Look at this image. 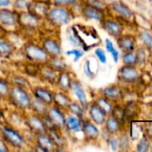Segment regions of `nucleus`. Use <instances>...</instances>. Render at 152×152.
<instances>
[{
	"instance_id": "f257e3e1",
	"label": "nucleus",
	"mask_w": 152,
	"mask_h": 152,
	"mask_svg": "<svg viewBox=\"0 0 152 152\" xmlns=\"http://www.w3.org/2000/svg\"><path fill=\"white\" fill-rule=\"evenodd\" d=\"M48 19L56 25H65L68 23L71 19L72 15L71 13L64 8H56L49 12L48 13Z\"/></svg>"
},
{
	"instance_id": "f03ea898",
	"label": "nucleus",
	"mask_w": 152,
	"mask_h": 152,
	"mask_svg": "<svg viewBox=\"0 0 152 152\" xmlns=\"http://www.w3.org/2000/svg\"><path fill=\"white\" fill-rule=\"evenodd\" d=\"M11 96H12L13 102L21 108H26L30 103V97L28 96L27 93L22 88L18 87V88L13 89L11 93Z\"/></svg>"
},
{
	"instance_id": "7ed1b4c3",
	"label": "nucleus",
	"mask_w": 152,
	"mask_h": 152,
	"mask_svg": "<svg viewBox=\"0 0 152 152\" xmlns=\"http://www.w3.org/2000/svg\"><path fill=\"white\" fill-rule=\"evenodd\" d=\"M26 54L28 56L29 59H30L31 61H44L47 60V53L46 52L36 46V45H28L26 47Z\"/></svg>"
},
{
	"instance_id": "20e7f679",
	"label": "nucleus",
	"mask_w": 152,
	"mask_h": 152,
	"mask_svg": "<svg viewBox=\"0 0 152 152\" xmlns=\"http://www.w3.org/2000/svg\"><path fill=\"white\" fill-rule=\"evenodd\" d=\"M3 134H4V137L5 138V140L13 146L22 147L24 143L22 137L17 132H15L14 130H13L11 128L4 127L3 128Z\"/></svg>"
},
{
	"instance_id": "39448f33",
	"label": "nucleus",
	"mask_w": 152,
	"mask_h": 152,
	"mask_svg": "<svg viewBox=\"0 0 152 152\" xmlns=\"http://www.w3.org/2000/svg\"><path fill=\"white\" fill-rule=\"evenodd\" d=\"M18 22L17 14L12 11L3 9L0 10V24L4 27H13Z\"/></svg>"
},
{
	"instance_id": "423d86ee",
	"label": "nucleus",
	"mask_w": 152,
	"mask_h": 152,
	"mask_svg": "<svg viewBox=\"0 0 152 152\" xmlns=\"http://www.w3.org/2000/svg\"><path fill=\"white\" fill-rule=\"evenodd\" d=\"M119 76L120 78L125 82H133L138 77V72L133 66L127 65L120 69Z\"/></svg>"
},
{
	"instance_id": "0eeeda50",
	"label": "nucleus",
	"mask_w": 152,
	"mask_h": 152,
	"mask_svg": "<svg viewBox=\"0 0 152 152\" xmlns=\"http://www.w3.org/2000/svg\"><path fill=\"white\" fill-rule=\"evenodd\" d=\"M90 114L91 118L96 124L101 125L105 122V117L107 113L98 104H94L90 107Z\"/></svg>"
},
{
	"instance_id": "6e6552de",
	"label": "nucleus",
	"mask_w": 152,
	"mask_h": 152,
	"mask_svg": "<svg viewBox=\"0 0 152 152\" xmlns=\"http://www.w3.org/2000/svg\"><path fill=\"white\" fill-rule=\"evenodd\" d=\"M72 87H73V90L76 95V97L78 98V100L80 101V103L81 105L86 109L87 106H88V103H87V98H86V94H85V92L82 88V86H81V84H79L78 82H74L73 83L72 85Z\"/></svg>"
},
{
	"instance_id": "1a4fd4ad",
	"label": "nucleus",
	"mask_w": 152,
	"mask_h": 152,
	"mask_svg": "<svg viewBox=\"0 0 152 152\" xmlns=\"http://www.w3.org/2000/svg\"><path fill=\"white\" fill-rule=\"evenodd\" d=\"M49 118L54 125L57 126H65V118L64 115L56 108H52L49 110Z\"/></svg>"
},
{
	"instance_id": "9d476101",
	"label": "nucleus",
	"mask_w": 152,
	"mask_h": 152,
	"mask_svg": "<svg viewBox=\"0 0 152 152\" xmlns=\"http://www.w3.org/2000/svg\"><path fill=\"white\" fill-rule=\"evenodd\" d=\"M35 96L43 103L49 104L53 101V96L52 94L46 89L43 88H38L35 90Z\"/></svg>"
},
{
	"instance_id": "9b49d317",
	"label": "nucleus",
	"mask_w": 152,
	"mask_h": 152,
	"mask_svg": "<svg viewBox=\"0 0 152 152\" xmlns=\"http://www.w3.org/2000/svg\"><path fill=\"white\" fill-rule=\"evenodd\" d=\"M113 8L116 12H118L124 18H125V19H131L132 18L133 14H132L131 10L126 5H125L124 4L119 3V2H116L113 4Z\"/></svg>"
},
{
	"instance_id": "f8f14e48",
	"label": "nucleus",
	"mask_w": 152,
	"mask_h": 152,
	"mask_svg": "<svg viewBox=\"0 0 152 152\" xmlns=\"http://www.w3.org/2000/svg\"><path fill=\"white\" fill-rule=\"evenodd\" d=\"M44 48L46 51L53 55H59L61 53V48L59 45L51 39H47L44 42Z\"/></svg>"
},
{
	"instance_id": "ddd939ff",
	"label": "nucleus",
	"mask_w": 152,
	"mask_h": 152,
	"mask_svg": "<svg viewBox=\"0 0 152 152\" xmlns=\"http://www.w3.org/2000/svg\"><path fill=\"white\" fill-rule=\"evenodd\" d=\"M83 131L86 134V136L90 139H95L99 136V130L98 128L92 125L91 123H89V122H86L83 124Z\"/></svg>"
},
{
	"instance_id": "4468645a",
	"label": "nucleus",
	"mask_w": 152,
	"mask_h": 152,
	"mask_svg": "<svg viewBox=\"0 0 152 152\" xmlns=\"http://www.w3.org/2000/svg\"><path fill=\"white\" fill-rule=\"evenodd\" d=\"M38 142H39V146H41L42 148H44L46 150V151L53 150L54 142L51 140V138L48 136H46L44 134H39L38 136Z\"/></svg>"
},
{
	"instance_id": "2eb2a0df",
	"label": "nucleus",
	"mask_w": 152,
	"mask_h": 152,
	"mask_svg": "<svg viewBox=\"0 0 152 152\" xmlns=\"http://www.w3.org/2000/svg\"><path fill=\"white\" fill-rule=\"evenodd\" d=\"M119 46L125 51H132L134 49V40L130 37H124L118 40Z\"/></svg>"
},
{
	"instance_id": "dca6fc26",
	"label": "nucleus",
	"mask_w": 152,
	"mask_h": 152,
	"mask_svg": "<svg viewBox=\"0 0 152 152\" xmlns=\"http://www.w3.org/2000/svg\"><path fill=\"white\" fill-rule=\"evenodd\" d=\"M84 14L89 19H93L97 20H100L102 19V13L99 9L96 7H86L84 9Z\"/></svg>"
},
{
	"instance_id": "f3484780",
	"label": "nucleus",
	"mask_w": 152,
	"mask_h": 152,
	"mask_svg": "<svg viewBox=\"0 0 152 152\" xmlns=\"http://www.w3.org/2000/svg\"><path fill=\"white\" fill-rule=\"evenodd\" d=\"M65 126L71 131H79L82 127V122L75 117H70L65 120Z\"/></svg>"
},
{
	"instance_id": "a211bd4d",
	"label": "nucleus",
	"mask_w": 152,
	"mask_h": 152,
	"mask_svg": "<svg viewBox=\"0 0 152 152\" xmlns=\"http://www.w3.org/2000/svg\"><path fill=\"white\" fill-rule=\"evenodd\" d=\"M105 28H107V30L112 34L113 36H117L121 33L122 31V28L121 26L116 22V21H112V20H108L105 22Z\"/></svg>"
},
{
	"instance_id": "6ab92c4d",
	"label": "nucleus",
	"mask_w": 152,
	"mask_h": 152,
	"mask_svg": "<svg viewBox=\"0 0 152 152\" xmlns=\"http://www.w3.org/2000/svg\"><path fill=\"white\" fill-rule=\"evenodd\" d=\"M29 125L30 127L35 130L38 133H42L45 130V125L44 122H42L40 119H39L36 117H31L29 119Z\"/></svg>"
},
{
	"instance_id": "aec40b11",
	"label": "nucleus",
	"mask_w": 152,
	"mask_h": 152,
	"mask_svg": "<svg viewBox=\"0 0 152 152\" xmlns=\"http://www.w3.org/2000/svg\"><path fill=\"white\" fill-rule=\"evenodd\" d=\"M29 7H30L31 11H32L31 13L33 15H35L36 17H40L43 14H45L47 12V6L43 4L36 3V4H33L31 6L29 5Z\"/></svg>"
},
{
	"instance_id": "412c9836",
	"label": "nucleus",
	"mask_w": 152,
	"mask_h": 152,
	"mask_svg": "<svg viewBox=\"0 0 152 152\" xmlns=\"http://www.w3.org/2000/svg\"><path fill=\"white\" fill-rule=\"evenodd\" d=\"M104 94L109 99H118L121 96V90L116 86L108 87L104 90Z\"/></svg>"
},
{
	"instance_id": "4be33fe9",
	"label": "nucleus",
	"mask_w": 152,
	"mask_h": 152,
	"mask_svg": "<svg viewBox=\"0 0 152 152\" xmlns=\"http://www.w3.org/2000/svg\"><path fill=\"white\" fill-rule=\"evenodd\" d=\"M58 85H59V86L62 89H65V90H67V89H69L71 87L72 83H71V80H70L69 76L66 73H64V74H62L59 77Z\"/></svg>"
},
{
	"instance_id": "5701e85b",
	"label": "nucleus",
	"mask_w": 152,
	"mask_h": 152,
	"mask_svg": "<svg viewBox=\"0 0 152 152\" xmlns=\"http://www.w3.org/2000/svg\"><path fill=\"white\" fill-rule=\"evenodd\" d=\"M107 129L110 133H116L119 130V122L116 118H110L107 121Z\"/></svg>"
},
{
	"instance_id": "b1692460",
	"label": "nucleus",
	"mask_w": 152,
	"mask_h": 152,
	"mask_svg": "<svg viewBox=\"0 0 152 152\" xmlns=\"http://www.w3.org/2000/svg\"><path fill=\"white\" fill-rule=\"evenodd\" d=\"M106 47H107V50L112 54L113 58H114V61L116 62L118 61V58H119V53L117 52V50L115 48L113 43L109 40V39H107L106 40Z\"/></svg>"
},
{
	"instance_id": "393cba45",
	"label": "nucleus",
	"mask_w": 152,
	"mask_h": 152,
	"mask_svg": "<svg viewBox=\"0 0 152 152\" xmlns=\"http://www.w3.org/2000/svg\"><path fill=\"white\" fill-rule=\"evenodd\" d=\"M123 61H124V62H125L126 65L133 66V65H134V64L137 62V58H136V56H135L133 53L127 52V53H125L124 54V56H123Z\"/></svg>"
},
{
	"instance_id": "a878e982",
	"label": "nucleus",
	"mask_w": 152,
	"mask_h": 152,
	"mask_svg": "<svg viewBox=\"0 0 152 152\" xmlns=\"http://www.w3.org/2000/svg\"><path fill=\"white\" fill-rule=\"evenodd\" d=\"M11 52H12L11 45L8 43H6L5 41L0 40V55H2V56L8 55Z\"/></svg>"
},
{
	"instance_id": "bb28decb",
	"label": "nucleus",
	"mask_w": 152,
	"mask_h": 152,
	"mask_svg": "<svg viewBox=\"0 0 152 152\" xmlns=\"http://www.w3.org/2000/svg\"><path fill=\"white\" fill-rule=\"evenodd\" d=\"M97 104L106 112H110L112 110V107H111V104L109 103V102L106 99H99L97 102Z\"/></svg>"
},
{
	"instance_id": "cd10ccee",
	"label": "nucleus",
	"mask_w": 152,
	"mask_h": 152,
	"mask_svg": "<svg viewBox=\"0 0 152 152\" xmlns=\"http://www.w3.org/2000/svg\"><path fill=\"white\" fill-rule=\"evenodd\" d=\"M141 37L147 47L152 49V36L148 31H142L141 33Z\"/></svg>"
},
{
	"instance_id": "c85d7f7f",
	"label": "nucleus",
	"mask_w": 152,
	"mask_h": 152,
	"mask_svg": "<svg viewBox=\"0 0 152 152\" xmlns=\"http://www.w3.org/2000/svg\"><path fill=\"white\" fill-rule=\"evenodd\" d=\"M50 64H51V66H52L54 69H57V70H63V69H65L66 68L65 63L62 60H59V59H55V60H53V61L50 62Z\"/></svg>"
},
{
	"instance_id": "c756f323",
	"label": "nucleus",
	"mask_w": 152,
	"mask_h": 152,
	"mask_svg": "<svg viewBox=\"0 0 152 152\" xmlns=\"http://www.w3.org/2000/svg\"><path fill=\"white\" fill-rule=\"evenodd\" d=\"M56 102L60 106H65L68 103V99L64 94H57L55 96Z\"/></svg>"
},
{
	"instance_id": "7c9ffc66",
	"label": "nucleus",
	"mask_w": 152,
	"mask_h": 152,
	"mask_svg": "<svg viewBox=\"0 0 152 152\" xmlns=\"http://www.w3.org/2000/svg\"><path fill=\"white\" fill-rule=\"evenodd\" d=\"M43 76L45 78H47L49 81H54L56 78V74L55 72L51 69H46L43 70Z\"/></svg>"
},
{
	"instance_id": "2f4dec72",
	"label": "nucleus",
	"mask_w": 152,
	"mask_h": 152,
	"mask_svg": "<svg viewBox=\"0 0 152 152\" xmlns=\"http://www.w3.org/2000/svg\"><path fill=\"white\" fill-rule=\"evenodd\" d=\"M95 53L96 55L98 56L99 60L102 62V63H106L107 62V57H106V54L104 53V51L100 48H98L95 50Z\"/></svg>"
},
{
	"instance_id": "473e14b6",
	"label": "nucleus",
	"mask_w": 152,
	"mask_h": 152,
	"mask_svg": "<svg viewBox=\"0 0 152 152\" xmlns=\"http://www.w3.org/2000/svg\"><path fill=\"white\" fill-rule=\"evenodd\" d=\"M67 55H74V61H77L82 55H83V52L82 51H80V50H71V51H68L67 53Z\"/></svg>"
},
{
	"instance_id": "72a5a7b5",
	"label": "nucleus",
	"mask_w": 152,
	"mask_h": 152,
	"mask_svg": "<svg viewBox=\"0 0 152 152\" xmlns=\"http://www.w3.org/2000/svg\"><path fill=\"white\" fill-rule=\"evenodd\" d=\"M148 149H149V143H148L147 140L143 138L140 142L138 148H137V151H148Z\"/></svg>"
},
{
	"instance_id": "f704fd0d",
	"label": "nucleus",
	"mask_w": 152,
	"mask_h": 152,
	"mask_svg": "<svg viewBox=\"0 0 152 152\" xmlns=\"http://www.w3.org/2000/svg\"><path fill=\"white\" fill-rule=\"evenodd\" d=\"M84 71H85V74L86 76H88L89 77H92L94 76L92 70H91V67H90V61L88 60L86 61L85 62V65H84Z\"/></svg>"
},
{
	"instance_id": "c9c22d12",
	"label": "nucleus",
	"mask_w": 152,
	"mask_h": 152,
	"mask_svg": "<svg viewBox=\"0 0 152 152\" xmlns=\"http://www.w3.org/2000/svg\"><path fill=\"white\" fill-rule=\"evenodd\" d=\"M70 110L73 112V113H75L76 115H78V116H82V109L80 107V105H78V104H75V103H73V104H70Z\"/></svg>"
},
{
	"instance_id": "e433bc0d",
	"label": "nucleus",
	"mask_w": 152,
	"mask_h": 152,
	"mask_svg": "<svg viewBox=\"0 0 152 152\" xmlns=\"http://www.w3.org/2000/svg\"><path fill=\"white\" fill-rule=\"evenodd\" d=\"M7 91H8L7 84L4 81L0 80V95H5Z\"/></svg>"
},
{
	"instance_id": "4c0bfd02",
	"label": "nucleus",
	"mask_w": 152,
	"mask_h": 152,
	"mask_svg": "<svg viewBox=\"0 0 152 152\" xmlns=\"http://www.w3.org/2000/svg\"><path fill=\"white\" fill-rule=\"evenodd\" d=\"M56 4H74L76 0H52Z\"/></svg>"
},
{
	"instance_id": "58836bf2",
	"label": "nucleus",
	"mask_w": 152,
	"mask_h": 152,
	"mask_svg": "<svg viewBox=\"0 0 152 152\" xmlns=\"http://www.w3.org/2000/svg\"><path fill=\"white\" fill-rule=\"evenodd\" d=\"M15 5L18 7V8H25L27 6H29V3H27L25 0H17L16 3H15Z\"/></svg>"
},
{
	"instance_id": "ea45409f",
	"label": "nucleus",
	"mask_w": 152,
	"mask_h": 152,
	"mask_svg": "<svg viewBox=\"0 0 152 152\" xmlns=\"http://www.w3.org/2000/svg\"><path fill=\"white\" fill-rule=\"evenodd\" d=\"M136 58H137V61H143L144 60H145V52L143 51V50H139V52H138V56H136Z\"/></svg>"
},
{
	"instance_id": "a19ab883",
	"label": "nucleus",
	"mask_w": 152,
	"mask_h": 152,
	"mask_svg": "<svg viewBox=\"0 0 152 152\" xmlns=\"http://www.w3.org/2000/svg\"><path fill=\"white\" fill-rule=\"evenodd\" d=\"M14 83L20 85V86H22V87H24L26 86V81L22 77H15L14 78Z\"/></svg>"
},
{
	"instance_id": "79ce46f5",
	"label": "nucleus",
	"mask_w": 152,
	"mask_h": 152,
	"mask_svg": "<svg viewBox=\"0 0 152 152\" xmlns=\"http://www.w3.org/2000/svg\"><path fill=\"white\" fill-rule=\"evenodd\" d=\"M110 144H111L112 149H113L114 151H116V148H117V145H118L117 141H116V140H115V139H112V140L110 141Z\"/></svg>"
},
{
	"instance_id": "37998d69",
	"label": "nucleus",
	"mask_w": 152,
	"mask_h": 152,
	"mask_svg": "<svg viewBox=\"0 0 152 152\" xmlns=\"http://www.w3.org/2000/svg\"><path fill=\"white\" fill-rule=\"evenodd\" d=\"M10 0H0V7L1 6H8L10 4Z\"/></svg>"
},
{
	"instance_id": "c03bdc74",
	"label": "nucleus",
	"mask_w": 152,
	"mask_h": 152,
	"mask_svg": "<svg viewBox=\"0 0 152 152\" xmlns=\"http://www.w3.org/2000/svg\"><path fill=\"white\" fill-rule=\"evenodd\" d=\"M7 151V148L0 142V151Z\"/></svg>"
},
{
	"instance_id": "a18cd8bd",
	"label": "nucleus",
	"mask_w": 152,
	"mask_h": 152,
	"mask_svg": "<svg viewBox=\"0 0 152 152\" xmlns=\"http://www.w3.org/2000/svg\"><path fill=\"white\" fill-rule=\"evenodd\" d=\"M2 118V114H1V112H0V119Z\"/></svg>"
}]
</instances>
